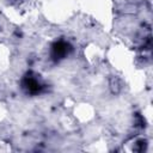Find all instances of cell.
<instances>
[{"label":"cell","instance_id":"6da1fadb","mask_svg":"<svg viewBox=\"0 0 153 153\" xmlns=\"http://www.w3.org/2000/svg\"><path fill=\"white\" fill-rule=\"evenodd\" d=\"M68 50H69V45L62 41L60 42H56L54 43L53 45V49H51V56L54 60H60V59H63L67 54H68Z\"/></svg>","mask_w":153,"mask_h":153},{"label":"cell","instance_id":"7a4b0ae2","mask_svg":"<svg viewBox=\"0 0 153 153\" xmlns=\"http://www.w3.org/2000/svg\"><path fill=\"white\" fill-rule=\"evenodd\" d=\"M23 85H24V87L26 88V91L29 93L35 94V93H38L41 91V85H39V82L35 78L26 76L25 80H24V82H23Z\"/></svg>","mask_w":153,"mask_h":153}]
</instances>
